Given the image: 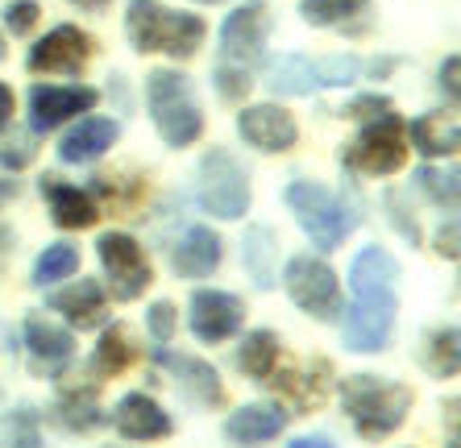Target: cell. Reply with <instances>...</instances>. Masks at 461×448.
I'll list each match as a JSON object with an SVG mask.
<instances>
[{"instance_id": "13", "label": "cell", "mask_w": 461, "mask_h": 448, "mask_svg": "<svg viewBox=\"0 0 461 448\" xmlns=\"http://www.w3.org/2000/svg\"><path fill=\"white\" fill-rule=\"evenodd\" d=\"M92 38L79 25H54L38 46H30V71H46V75H79L92 58Z\"/></svg>"}, {"instance_id": "43", "label": "cell", "mask_w": 461, "mask_h": 448, "mask_svg": "<svg viewBox=\"0 0 461 448\" xmlns=\"http://www.w3.org/2000/svg\"><path fill=\"white\" fill-rule=\"evenodd\" d=\"M291 448H337L333 440H324V436H303V440H295Z\"/></svg>"}, {"instance_id": "46", "label": "cell", "mask_w": 461, "mask_h": 448, "mask_svg": "<svg viewBox=\"0 0 461 448\" xmlns=\"http://www.w3.org/2000/svg\"><path fill=\"white\" fill-rule=\"evenodd\" d=\"M195 4H221V0H195Z\"/></svg>"}, {"instance_id": "18", "label": "cell", "mask_w": 461, "mask_h": 448, "mask_svg": "<svg viewBox=\"0 0 461 448\" xmlns=\"http://www.w3.org/2000/svg\"><path fill=\"white\" fill-rule=\"evenodd\" d=\"M25 349H30V362L38 373H54L59 365L71 362V349H76V336L67 328H59L46 316H30L25 320Z\"/></svg>"}, {"instance_id": "27", "label": "cell", "mask_w": 461, "mask_h": 448, "mask_svg": "<svg viewBox=\"0 0 461 448\" xmlns=\"http://www.w3.org/2000/svg\"><path fill=\"white\" fill-rule=\"evenodd\" d=\"M241 257H246V270L254 278V287L270 291L275 287V233H270L267 224H254L246 233V246H241Z\"/></svg>"}, {"instance_id": "29", "label": "cell", "mask_w": 461, "mask_h": 448, "mask_svg": "<svg viewBox=\"0 0 461 448\" xmlns=\"http://www.w3.org/2000/svg\"><path fill=\"white\" fill-rule=\"evenodd\" d=\"M76 270H79V249L67 246V241H54V246H46L42 254H38V262H33V287L63 282V278H71Z\"/></svg>"}, {"instance_id": "3", "label": "cell", "mask_w": 461, "mask_h": 448, "mask_svg": "<svg viewBox=\"0 0 461 448\" xmlns=\"http://www.w3.org/2000/svg\"><path fill=\"white\" fill-rule=\"evenodd\" d=\"M146 108H150V121L158 129V138L171 149L195 146L200 133H204V112L195 104L192 79L171 67H158V71L146 75Z\"/></svg>"}, {"instance_id": "9", "label": "cell", "mask_w": 461, "mask_h": 448, "mask_svg": "<svg viewBox=\"0 0 461 448\" xmlns=\"http://www.w3.org/2000/svg\"><path fill=\"white\" fill-rule=\"evenodd\" d=\"M96 254H100V266H104V274H108V291H113V299H121V303L138 299L141 291L154 282L150 257H146V249H141L129 233H104L96 241Z\"/></svg>"}, {"instance_id": "5", "label": "cell", "mask_w": 461, "mask_h": 448, "mask_svg": "<svg viewBox=\"0 0 461 448\" xmlns=\"http://www.w3.org/2000/svg\"><path fill=\"white\" fill-rule=\"evenodd\" d=\"M287 208H291V216H295V224L312 237V246L324 249V254L345 246V237L357 228L354 208H349L333 187H324V183H316V179L287 183Z\"/></svg>"}, {"instance_id": "4", "label": "cell", "mask_w": 461, "mask_h": 448, "mask_svg": "<svg viewBox=\"0 0 461 448\" xmlns=\"http://www.w3.org/2000/svg\"><path fill=\"white\" fill-rule=\"evenodd\" d=\"M341 399L345 411L354 419V427L366 440L391 436L411 411V390L403 382H386L375 373H354L341 382Z\"/></svg>"}, {"instance_id": "36", "label": "cell", "mask_w": 461, "mask_h": 448, "mask_svg": "<svg viewBox=\"0 0 461 448\" xmlns=\"http://www.w3.org/2000/svg\"><path fill=\"white\" fill-rule=\"evenodd\" d=\"M5 448H42V432H38V424H33V416H17L9 424V444Z\"/></svg>"}, {"instance_id": "28", "label": "cell", "mask_w": 461, "mask_h": 448, "mask_svg": "<svg viewBox=\"0 0 461 448\" xmlns=\"http://www.w3.org/2000/svg\"><path fill=\"white\" fill-rule=\"evenodd\" d=\"M59 416H63L67 427H76V432H87V427L104 424L96 386H71V390H63V395H59Z\"/></svg>"}, {"instance_id": "16", "label": "cell", "mask_w": 461, "mask_h": 448, "mask_svg": "<svg viewBox=\"0 0 461 448\" xmlns=\"http://www.w3.org/2000/svg\"><path fill=\"white\" fill-rule=\"evenodd\" d=\"M113 427L125 440H162V436H171V416L150 395L133 390V395H125L113 407Z\"/></svg>"}, {"instance_id": "11", "label": "cell", "mask_w": 461, "mask_h": 448, "mask_svg": "<svg viewBox=\"0 0 461 448\" xmlns=\"http://www.w3.org/2000/svg\"><path fill=\"white\" fill-rule=\"evenodd\" d=\"M187 324H192L195 341L221 345L241 332V324H246V303L237 295H229V291L200 287L192 295V303H187Z\"/></svg>"}, {"instance_id": "30", "label": "cell", "mask_w": 461, "mask_h": 448, "mask_svg": "<svg viewBox=\"0 0 461 448\" xmlns=\"http://www.w3.org/2000/svg\"><path fill=\"white\" fill-rule=\"evenodd\" d=\"M370 9V0H300L303 22L316 25V30H329V25H345L349 17Z\"/></svg>"}, {"instance_id": "14", "label": "cell", "mask_w": 461, "mask_h": 448, "mask_svg": "<svg viewBox=\"0 0 461 448\" xmlns=\"http://www.w3.org/2000/svg\"><path fill=\"white\" fill-rule=\"evenodd\" d=\"M237 133L246 138V146L262 149V154H287L300 141V125L287 108L279 104H254L237 112Z\"/></svg>"}, {"instance_id": "41", "label": "cell", "mask_w": 461, "mask_h": 448, "mask_svg": "<svg viewBox=\"0 0 461 448\" xmlns=\"http://www.w3.org/2000/svg\"><path fill=\"white\" fill-rule=\"evenodd\" d=\"M457 54H449V58H445V67H440V84L449 87V100L453 104H457Z\"/></svg>"}, {"instance_id": "17", "label": "cell", "mask_w": 461, "mask_h": 448, "mask_svg": "<svg viewBox=\"0 0 461 448\" xmlns=\"http://www.w3.org/2000/svg\"><path fill=\"white\" fill-rule=\"evenodd\" d=\"M50 311H59L71 328H96L104 324V311H108V299H104V287H100L96 278H79L71 287L54 291L50 295Z\"/></svg>"}, {"instance_id": "8", "label": "cell", "mask_w": 461, "mask_h": 448, "mask_svg": "<svg viewBox=\"0 0 461 448\" xmlns=\"http://www.w3.org/2000/svg\"><path fill=\"white\" fill-rule=\"evenodd\" d=\"M283 287H287L291 303L316 320H337L341 311V282H337V270L324 262V257L312 254H295L283 270Z\"/></svg>"}, {"instance_id": "42", "label": "cell", "mask_w": 461, "mask_h": 448, "mask_svg": "<svg viewBox=\"0 0 461 448\" xmlns=\"http://www.w3.org/2000/svg\"><path fill=\"white\" fill-rule=\"evenodd\" d=\"M13 87L9 84H0V133H5V129H9V121H13Z\"/></svg>"}, {"instance_id": "23", "label": "cell", "mask_w": 461, "mask_h": 448, "mask_svg": "<svg viewBox=\"0 0 461 448\" xmlns=\"http://www.w3.org/2000/svg\"><path fill=\"white\" fill-rule=\"evenodd\" d=\"M267 87L275 96H308V92H316V87H321V79H316V58H303V54H279V58H270Z\"/></svg>"}, {"instance_id": "40", "label": "cell", "mask_w": 461, "mask_h": 448, "mask_svg": "<svg viewBox=\"0 0 461 448\" xmlns=\"http://www.w3.org/2000/svg\"><path fill=\"white\" fill-rule=\"evenodd\" d=\"M437 249H440V257H449V262H457V220H449L445 228L437 233Z\"/></svg>"}, {"instance_id": "26", "label": "cell", "mask_w": 461, "mask_h": 448, "mask_svg": "<svg viewBox=\"0 0 461 448\" xmlns=\"http://www.w3.org/2000/svg\"><path fill=\"white\" fill-rule=\"evenodd\" d=\"M279 357H283V341L270 328L249 332L246 341H241V349H237V365H241L246 378H254V382H267L270 373L279 370Z\"/></svg>"}, {"instance_id": "10", "label": "cell", "mask_w": 461, "mask_h": 448, "mask_svg": "<svg viewBox=\"0 0 461 448\" xmlns=\"http://www.w3.org/2000/svg\"><path fill=\"white\" fill-rule=\"evenodd\" d=\"M267 30H270L267 0H246V4H237V9L225 17V25H221V63L249 71V67L262 58Z\"/></svg>"}, {"instance_id": "1", "label": "cell", "mask_w": 461, "mask_h": 448, "mask_svg": "<svg viewBox=\"0 0 461 448\" xmlns=\"http://www.w3.org/2000/svg\"><path fill=\"white\" fill-rule=\"evenodd\" d=\"M349 287H354V303L345 311V349L354 353H378L391 341L399 311V262L391 249L366 246L349 266Z\"/></svg>"}, {"instance_id": "22", "label": "cell", "mask_w": 461, "mask_h": 448, "mask_svg": "<svg viewBox=\"0 0 461 448\" xmlns=\"http://www.w3.org/2000/svg\"><path fill=\"white\" fill-rule=\"evenodd\" d=\"M42 195L50 200V216L59 228H92L100 220V208L96 200L71 183H54V179H42Z\"/></svg>"}, {"instance_id": "37", "label": "cell", "mask_w": 461, "mask_h": 448, "mask_svg": "<svg viewBox=\"0 0 461 448\" xmlns=\"http://www.w3.org/2000/svg\"><path fill=\"white\" fill-rule=\"evenodd\" d=\"M146 324H150V336L158 345H167L175 336V308L171 303H154L150 311H146Z\"/></svg>"}, {"instance_id": "20", "label": "cell", "mask_w": 461, "mask_h": 448, "mask_svg": "<svg viewBox=\"0 0 461 448\" xmlns=\"http://www.w3.org/2000/svg\"><path fill=\"white\" fill-rule=\"evenodd\" d=\"M158 357L175 370V378H179V386H183V395L192 399V403H200V407H225V382H221V373H216L208 362H200V357H167V353H158Z\"/></svg>"}, {"instance_id": "6", "label": "cell", "mask_w": 461, "mask_h": 448, "mask_svg": "<svg viewBox=\"0 0 461 448\" xmlns=\"http://www.w3.org/2000/svg\"><path fill=\"white\" fill-rule=\"evenodd\" d=\"M345 171L354 175H366V179H386V175L403 171V162H408V133H403V121L383 112L375 125H366L349 149L341 154Z\"/></svg>"}, {"instance_id": "31", "label": "cell", "mask_w": 461, "mask_h": 448, "mask_svg": "<svg viewBox=\"0 0 461 448\" xmlns=\"http://www.w3.org/2000/svg\"><path fill=\"white\" fill-rule=\"evenodd\" d=\"M416 183L429 192L432 203H440V208H457V171H437V166H420L416 171Z\"/></svg>"}, {"instance_id": "33", "label": "cell", "mask_w": 461, "mask_h": 448, "mask_svg": "<svg viewBox=\"0 0 461 448\" xmlns=\"http://www.w3.org/2000/svg\"><path fill=\"white\" fill-rule=\"evenodd\" d=\"M33 154H38L33 133H13V138L0 141V166H5V171H25L33 162Z\"/></svg>"}, {"instance_id": "12", "label": "cell", "mask_w": 461, "mask_h": 448, "mask_svg": "<svg viewBox=\"0 0 461 448\" xmlns=\"http://www.w3.org/2000/svg\"><path fill=\"white\" fill-rule=\"evenodd\" d=\"M100 104L96 87H59V84H33L30 87V125L33 133H50L67 125L79 112H92Z\"/></svg>"}, {"instance_id": "44", "label": "cell", "mask_w": 461, "mask_h": 448, "mask_svg": "<svg viewBox=\"0 0 461 448\" xmlns=\"http://www.w3.org/2000/svg\"><path fill=\"white\" fill-rule=\"evenodd\" d=\"M79 4H87V9H104L108 0H79Z\"/></svg>"}, {"instance_id": "21", "label": "cell", "mask_w": 461, "mask_h": 448, "mask_svg": "<svg viewBox=\"0 0 461 448\" xmlns=\"http://www.w3.org/2000/svg\"><path fill=\"white\" fill-rule=\"evenodd\" d=\"M287 427V416L279 407H267V403H249V407H237L233 416L225 419V432L233 444H267L275 440Z\"/></svg>"}, {"instance_id": "19", "label": "cell", "mask_w": 461, "mask_h": 448, "mask_svg": "<svg viewBox=\"0 0 461 448\" xmlns=\"http://www.w3.org/2000/svg\"><path fill=\"white\" fill-rule=\"evenodd\" d=\"M117 133H121L117 121L84 117L63 141H59V158H63V162H96L100 154H108V149H113Z\"/></svg>"}, {"instance_id": "35", "label": "cell", "mask_w": 461, "mask_h": 448, "mask_svg": "<svg viewBox=\"0 0 461 448\" xmlns=\"http://www.w3.org/2000/svg\"><path fill=\"white\" fill-rule=\"evenodd\" d=\"M212 84H216V92L225 100H241L249 92V71H241V67H216L212 71Z\"/></svg>"}, {"instance_id": "15", "label": "cell", "mask_w": 461, "mask_h": 448, "mask_svg": "<svg viewBox=\"0 0 461 448\" xmlns=\"http://www.w3.org/2000/svg\"><path fill=\"white\" fill-rule=\"evenodd\" d=\"M225 257V241L208 228V224H192L187 233L175 241L171 249V270L179 278H208Z\"/></svg>"}, {"instance_id": "2", "label": "cell", "mask_w": 461, "mask_h": 448, "mask_svg": "<svg viewBox=\"0 0 461 448\" xmlns=\"http://www.w3.org/2000/svg\"><path fill=\"white\" fill-rule=\"evenodd\" d=\"M125 33L133 50L141 54H171V58H192L208 38V25L195 13H175L158 0H129Z\"/></svg>"}, {"instance_id": "39", "label": "cell", "mask_w": 461, "mask_h": 448, "mask_svg": "<svg viewBox=\"0 0 461 448\" xmlns=\"http://www.w3.org/2000/svg\"><path fill=\"white\" fill-rule=\"evenodd\" d=\"M378 112H391V100L386 96H362L349 104V117H378Z\"/></svg>"}, {"instance_id": "38", "label": "cell", "mask_w": 461, "mask_h": 448, "mask_svg": "<svg viewBox=\"0 0 461 448\" xmlns=\"http://www.w3.org/2000/svg\"><path fill=\"white\" fill-rule=\"evenodd\" d=\"M386 208H391V220L399 224V233H403L411 246H416V241H420V228H416V220H408V216H403V208H399V195H395V192H386Z\"/></svg>"}, {"instance_id": "7", "label": "cell", "mask_w": 461, "mask_h": 448, "mask_svg": "<svg viewBox=\"0 0 461 448\" xmlns=\"http://www.w3.org/2000/svg\"><path fill=\"white\" fill-rule=\"evenodd\" d=\"M200 203L216 220H241L249 212V175L225 146H212L200 158Z\"/></svg>"}, {"instance_id": "25", "label": "cell", "mask_w": 461, "mask_h": 448, "mask_svg": "<svg viewBox=\"0 0 461 448\" xmlns=\"http://www.w3.org/2000/svg\"><path fill=\"white\" fill-rule=\"evenodd\" d=\"M133 357H138V345H133L129 328L125 324H108L100 332L96 353H92V373L96 378H117V373H125L133 365Z\"/></svg>"}, {"instance_id": "24", "label": "cell", "mask_w": 461, "mask_h": 448, "mask_svg": "<svg viewBox=\"0 0 461 448\" xmlns=\"http://www.w3.org/2000/svg\"><path fill=\"white\" fill-rule=\"evenodd\" d=\"M408 141H411V149H420L424 158H445V154H457V141H461V133H457V121H445V112H429V117H416L408 129Z\"/></svg>"}, {"instance_id": "45", "label": "cell", "mask_w": 461, "mask_h": 448, "mask_svg": "<svg viewBox=\"0 0 461 448\" xmlns=\"http://www.w3.org/2000/svg\"><path fill=\"white\" fill-rule=\"evenodd\" d=\"M0 58H5V33H0Z\"/></svg>"}, {"instance_id": "32", "label": "cell", "mask_w": 461, "mask_h": 448, "mask_svg": "<svg viewBox=\"0 0 461 448\" xmlns=\"http://www.w3.org/2000/svg\"><path fill=\"white\" fill-rule=\"evenodd\" d=\"M429 370L437 378H453L457 373V328H437L429 341Z\"/></svg>"}, {"instance_id": "34", "label": "cell", "mask_w": 461, "mask_h": 448, "mask_svg": "<svg viewBox=\"0 0 461 448\" xmlns=\"http://www.w3.org/2000/svg\"><path fill=\"white\" fill-rule=\"evenodd\" d=\"M38 0H13L9 9H5V30L13 33V38H22V33H30L33 25H38Z\"/></svg>"}]
</instances>
